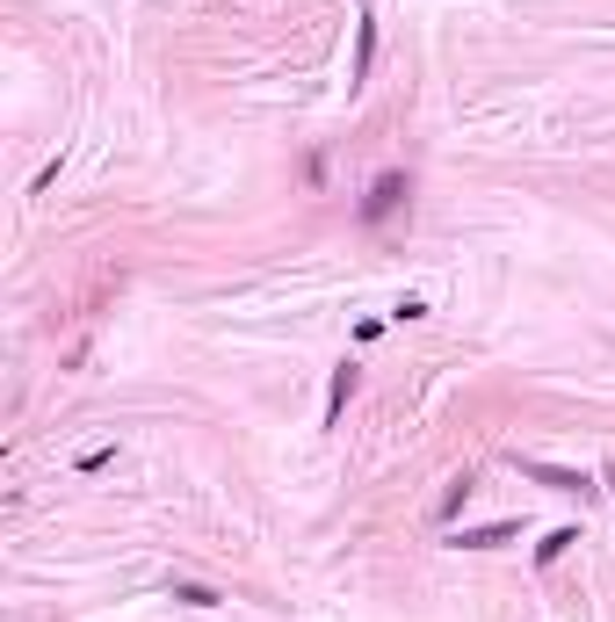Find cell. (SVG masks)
Instances as JSON below:
<instances>
[{"instance_id": "1", "label": "cell", "mask_w": 615, "mask_h": 622, "mask_svg": "<svg viewBox=\"0 0 615 622\" xmlns=\"http://www.w3.org/2000/svg\"><path fill=\"white\" fill-rule=\"evenodd\" d=\"M406 196H413L406 174H377V181H369V196H362V225H384V217L406 203Z\"/></svg>"}, {"instance_id": "5", "label": "cell", "mask_w": 615, "mask_h": 622, "mask_svg": "<svg viewBox=\"0 0 615 622\" xmlns=\"http://www.w3.org/2000/svg\"><path fill=\"white\" fill-rule=\"evenodd\" d=\"M572 543H579V528H550V536L536 543V565H558V557H565Z\"/></svg>"}, {"instance_id": "3", "label": "cell", "mask_w": 615, "mask_h": 622, "mask_svg": "<svg viewBox=\"0 0 615 622\" xmlns=\"http://www.w3.org/2000/svg\"><path fill=\"white\" fill-rule=\"evenodd\" d=\"M369 58H377V22L362 15V22H355V73H348V87H362V80H369Z\"/></svg>"}, {"instance_id": "8", "label": "cell", "mask_w": 615, "mask_h": 622, "mask_svg": "<svg viewBox=\"0 0 615 622\" xmlns=\"http://www.w3.org/2000/svg\"><path fill=\"white\" fill-rule=\"evenodd\" d=\"M608 492H615V463H608Z\"/></svg>"}, {"instance_id": "2", "label": "cell", "mask_w": 615, "mask_h": 622, "mask_svg": "<svg viewBox=\"0 0 615 622\" xmlns=\"http://www.w3.org/2000/svg\"><path fill=\"white\" fill-rule=\"evenodd\" d=\"M514 463H521V478H536V485H550V492H579V500L601 492V485H587L579 471H558V463H536V456H514Z\"/></svg>"}, {"instance_id": "7", "label": "cell", "mask_w": 615, "mask_h": 622, "mask_svg": "<svg viewBox=\"0 0 615 622\" xmlns=\"http://www.w3.org/2000/svg\"><path fill=\"white\" fill-rule=\"evenodd\" d=\"M167 594H174V601H189V608H210V601H218V594H210V586H189V579H174Z\"/></svg>"}, {"instance_id": "4", "label": "cell", "mask_w": 615, "mask_h": 622, "mask_svg": "<svg viewBox=\"0 0 615 622\" xmlns=\"http://www.w3.org/2000/svg\"><path fill=\"white\" fill-rule=\"evenodd\" d=\"M456 543H464V550H500V543H514V521H492V528H464Z\"/></svg>"}, {"instance_id": "6", "label": "cell", "mask_w": 615, "mask_h": 622, "mask_svg": "<svg viewBox=\"0 0 615 622\" xmlns=\"http://www.w3.org/2000/svg\"><path fill=\"white\" fill-rule=\"evenodd\" d=\"M348 391H355V369H333V391H326V427L341 420V406H348Z\"/></svg>"}]
</instances>
